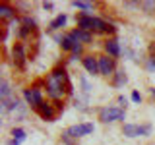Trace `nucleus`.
<instances>
[{"label": "nucleus", "mask_w": 155, "mask_h": 145, "mask_svg": "<svg viewBox=\"0 0 155 145\" xmlns=\"http://www.w3.org/2000/svg\"><path fill=\"white\" fill-rule=\"evenodd\" d=\"M47 95L52 103H58V101H64V97L68 95V83H70V76H68V70L64 64H58L51 70V74L47 77Z\"/></svg>", "instance_id": "obj_1"}, {"label": "nucleus", "mask_w": 155, "mask_h": 145, "mask_svg": "<svg viewBox=\"0 0 155 145\" xmlns=\"http://www.w3.org/2000/svg\"><path fill=\"white\" fill-rule=\"evenodd\" d=\"M97 116L103 124H110V122H124L126 120V110L118 108V106H101L97 110Z\"/></svg>", "instance_id": "obj_2"}, {"label": "nucleus", "mask_w": 155, "mask_h": 145, "mask_svg": "<svg viewBox=\"0 0 155 145\" xmlns=\"http://www.w3.org/2000/svg\"><path fill=\"white\" fill-rule=\"evenodd\" d=\"M27 50H25V45L23 43H16L12 47V64L18 72H25L27 68Z\"/></svg>", "instance_id": "obj_3"}, {"label": "nucleus", "mask_w": 155, "mask_h": 145, "mask_svg": "<svg viewBox=\"0 0 155 145\" xmlns=\"http://www.w3.org/2000/svg\"><path fill=\"white\" fill-rule=\"evenodd\" d=\"M97 60H99V76H103V77H113L114 72L118 70L116 68V60L107 54H99Z\"/></svg>", "instance_id": "obj_4"}, {"label": "nucleus", "mask_w": 155, "mask_h": 145, "mask_svg": "<svg viewBox=\"0 0 155 145\" xmlns=\"http://www.w3.org/2000/svg\"><path fill=\"white\" fill-rule=\"evenodd\" d=\"M122 134L126 137H140V135H151V124H124Z\"/></svg>", "instance_id": "obj_5"}, {"label": "nucleus", "mask_w": 155, "mask_h": 145, "mask_svg": "<svg viewBox=\"0 0 155 145\" xmlns=\"http://www.w3.org/2000/svg\"><path fill=\"white\" fill-rule=\"evenodd\" d=\"M23 99H25V105H29L33 110H35L39 105L45 103L43 91L41 89H35V87H27V89H23Z\"/></svg>", "instance_id": "obj_6"}, {"label": "nucleus", "mask_w": 155, "mask_h": 145, "mask_svg": "<svg viewBox=\"0 0 155 145\" xmlns=\"http://www.w3.org/2000/svg\"><path fill=\"white\" fill-rule=\"evenodd\" d=\"M35 112L41 116V120H45V122H54L56 116H58L56 105L54 103H48V101H45L43 105H39L37 108H35Z\"/></svg>", "instance_id": "obj_7"}, {"label": "nucleus", "mask_w": 155, "mask_h": 145, "mask_svg": "<svg viewBox=\"0 0 155 145\" xmlns=\"http://www.w3.org/2000/svg\"><path fill=\"white\" fill-rule=\"evenodd\" d=\"M0 18L4 19V21H16L19 23V18H18V8H16V4H12V2H0Z\"/></svg>", "instance_id": "obj_8"}, {"label": "nucleus", "mask_w": 155, "mask_h": 145, "mask_svg": "<svg viewBox=\"0 0 155 145\" xmlns=\"http://www.w3.org/2000/svg\"><path fill=\"white\" fill-rule=\"evenodd\" d=\"M103 50H105V54L107 56H110V58H118L120 54H122V47H120V41L116 37H109L107 41L103 43Z\"/></svg>", "instance_id": "obj_9"}, {"label": "nucleus", "mask_w": 155, "mask_h": 145, "mask_svg": "<svg viewBox=\"0 0 155 145\" xmlns=\"http://www.w3.org/2000/svg\"><path fill=\"white\" fill-rule=\"evenodd\" d=\"M66 132L70 134L74 139H80V137H84V135H89L91 132H93V124H91V122L74 124V126H70V128H66Z\"/></svg>", "instance_id": "obj_10"}, {"label": "nucleus", "mask_w": 155, "mask_h": 145, "mask_svg": "<svg viewBox=\"0 0 155 145\" xmlns=\"http://www.w3.org/2000/svg\"><path fill=\"white\" fill-rule=\"evenodd\" d=\"M93 23H95V16H91V14L80 12L76 16V27L78 29H84V31H91V33H93Z\"/></svg>", "instance_id": "obj_11"}, {"label": "nucleus", "mask_w": 155, "mask_h": 145, "mask_svg": "<svg viewBox=\"0 0 155 145\" xmlns=\"http://www.w3.org/2000/svg\"><path fill=\"white\" fill-rule=\"evenodd\" d=\"M81 64H84L85 72L89 76H99V60H97L95 54H85L81 58Z\"/></svg>", "instance_id": "obj_12"}, {"label": "nucleus", "mask_w": 155, "mask_h": 145, "mask_svg": "<svg viewBox=\"0 0 155 145\" xmlns=\"http://www.w3.org/2000/svg\"><path fill=\"white\" fill-rule=\"evenodd\" d=\"M70 35L74 37L78 43H81V45H89V43H93V33H91V31H84V29L74 27L70 31Z\"/></svg>", "instance_id": "obj_13"}, {"label": "nucleus", "mask_w": 155, "mask_h": 145, "mask_svg": "<svg viewBox=\"0 0 155 145\" xmlns=\"http://www.w3.org/2000/svg\"><path fill=\"white\" fill-rule=\"evenodd\" d=\"M66 21H68V16H66V14H58V16L52 19L51 23H48L47 31H51V33L52 31H58V29H62V27L66 25Z\"/></svg>", "instance_id": "obj_14"}, {"label": "nucleus", "mask_w": 155, "mask_h": 145, "mask_svg": "<svg viewBox=\"0 0 155 145\" xmlns=\"http://www.w3.org/2000/svg\"><path fill=\"white\" fill-rule=\"evenodd\" d=\"M31 33H37V27L25 25V23H19V29H18V39H19V43L25 41V39H29V37H31Z\"/></svg>", "instance_id": "obj_15"}, {"label": "nucleus", "mask_w": 155, "mask_h": 145, "mask_svg": "<svg viewBox=\"0 0 155 145\" xmlns=\"http://www.w3.org/2000/svg\"><path fill=\"white\" fill-rule=\"evenodd\" d=\"M74 43H76V39L72 37L70 33H64L58 45H60V48H62V50H64V52H72V47H74Z\"/></svg>", "instance_id": "obj_16"}, {"label": "nucleus", "mask_w": 155, "mask_h": 145, "mask_svg": "<svg viewBox=\"0 0 155 145\" xmlns=\"http://www.w3.org/2000/svg\"><path fill=\"white\" fill-rule=\"evenodd\" d=\"M126 83H128V76H126V72L120 68V70H116L114 76H113V85L114 87H122Z\"/></svg>", "instance_id": "obj_17"}, {"label": "nucleus", "mask_w": 155, "mask_h": 145, "mask_svg": "<svg viewBox=\"0 0 155 145\" xmlns=\"http://www.w3.org/2000/svg\"><path fill=\"white\" fill-rule=\"evenodd\" d=\"M14 97V91H12V85H10L8 79H0V99H10Z\"/></svg>", "instance_id": "obj_18"}, {"label": "nucleus", "mask_w": 155, "mask_h": 145, "mask_svg": "<svg viewBox=\"0 0 155 145\" xmlns=\"http://www.w3.org/2000/svg\"><path fill=\"white\" fill-rule=\"evenodd\" d=\"M10 135H12V139H14V141H18V143L25 141V137H27V134H25V130H23V128H12Z\"/></svg>", "instance_id": "obj_19"}, {"label": "nucleus", "mask_w": 155, "mask_h": 145, "mask_svg": "<svg viewBox=\"0 0 155 145\" xmlns=\"http://www.w3.org/2000/svg\"><path fill=\"white\" fill-rule=\"evenodd\" d=\"M72 6L78 8V10H81L84 14H87L89 10H93L95 4H93V2H81V0H74V2H72Z\"/></svg>", "instance_id": "obj_20"}, {"label": "nucleus", "mask_w": 155, "mask_h": 145, "mask_svg": "<svg viewBox=\"0 0 155 145\" xmlns=\"http://www.w3.org/2000/svg\"><path fill=\"white\" fill-rule=\"evenodd\" d=\"M140 8L145 14H155V0H143V2H140Z\"/></svg>", "instance_id": "obj_21"}, {"label": "nucleus", "mask_w": 155, "mask_h": 145, "mask_svg": "<svg viewBox=\"0 0 155 145\" xmlns=\"http://www.w3.org/2000/svg\"><path fill=\"white\" fill-rule=\"evenodd\" d=\"M16 8H18V12L23 14V16H27V14L31 12V4H29V2H23V0H16Z\"/></svg>", "instance_id": "obj_22"}, {"label": "nucleus", "mask_w": 155, "mask_h": 145, "mask_svg": "<svg viewBox=\"0 0 155 145\" xmlns=\"http://www.w3.org/2000/svg\"><path fill=\"white\" fill-rule=\"evenodd\" d=\"M60 139H62V143H64V145H78V139H74L70 134L66 132V130L60 134Z\"/></svg>", "instance_id": "obj_23"}, {"label": "nucleus", "mask_w": 155, "mask_h": 145, "mask_svg": "<svg viewBox=\"0 0 155 145\" xmlns=\"http://www.w3.org/2000/svg\"><path fill=\"white\" fill-rule=\"evenodd\" d=\"M145 68H147L149 72H155V58H153V56L145 58Z\"/></svg>", "instance_id": "obj_24"}, {"label": "nucleus", "mask_w": 155, "mask_h": 145, "mask_svg": "<svg viewBox=\"0 0 155 145\" xmlns=\"http://www.w3.org/2000/svg\"><path fill=\"white\" fill-rule=\"evenodd\" d=\"M81 87H84V93H85V95H89V91H91V85H89V81H87L85 77H81Z\"/></svg>", "instance_id": "obj_25"}, {"label": "nucleus", "mask_w": 155, "mask_h": 145, "mask_svg": "<svg viewBox=\"0 0 155 145\" xmlns=\"http://www.w3.org/2000/svg\"><path fill=\"white\" fill-rule=\"evenodd\" d=\"M130 99L134 101V103H142V95H140V91H132V95H130Z\"/></svg>", "instance_id": "obj_26"}, {"label": "nucleus", "mask_w": 155, "mask_h": 145, "mask_svg": "<svg viewBox=\"0 0 155 145\" xmlns=\"http://www.w3.org/2000/svg\"><path fill=\"white\" fill-rule=\"evenodd\" d=\"M118 105H120V108H122V110H126V106H128V101H126V97L118 95Z\"/></svg>", "instance_id": "obj_27"}, {"label": "nucleus", "mask_w": 155, "mask_h": 145, "mask_svg": "<svg viewBox=\"0 0 155 145\" xmlns=\"http://www.w3.org/2000/svg\"><path fill=\"white\" fill-rule=\"evenodd\" d=\"M56 105V110H58V114L62 112V110H64V101H58V103H54Z\"/></svg>", "instance_id": "obj_28"}, {"label": "nucleus", "mask_w": 155, "mask_h": 145, "mask_svg": "<svg viewBox=\"0 0 155 145\" xmlns=\"http://www.w3.org/2000/svg\"><path fill=\"white\" fill-rule=\"evenodd\" d=\"M43 8H45V10H48V12H51V10L54 8V2H43Z\"/></svg>", "instance_id": "obj_29"}, {"label": "nucleus", "mask_w": 155, "mask_h": 145, "mask_svg": "<svg viewBox=\"0 0 155 145\" xmlns=\"http://www.w3.org/2000/svg\"><path fill=\"white\" fill-rule=\"evenodd\" d=\"M149 93H151V95L155 97V87H151V89H149Z\"/></svg>", "instance_id": "obj_30"}]
</instances>
